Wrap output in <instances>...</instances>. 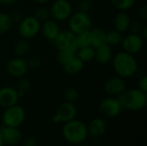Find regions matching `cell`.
<instances>
[{
	"instance_id": "obj_21",
	"label": "cell",
	"mask_w": 147,
	"mask_h": 146,
	"mask_svg": "<svg viewBox=\"0 0 147 146\" xmlns=\"http://www.w3.org/2000/svg\"><path fill=\"white\" fill-rule=\"evenodd\" d=\"M84 63L76 56L71 62H69L67 65L63 66V70L67 75L74 76L80 73L84 69Z\"/></svg>"
},
{
	"instance_id": "obj_9",
	"label": "cell",
	"mask_w": 147,
	"mask_h": 146,
	"mask_svg": "<svg viewBox=\"0 0 147 146\" xmlns=\"http://www.w3.org/2000/svg\"><path fill=\"white\" fill-rule=\"evenodd\" d=\"M122 110V107L118 100V97L109 96L103 99L99 106V113L105 118H115L117 117Z\"/></svg>"
},
{
	"instance_id": "obj_17",
	"label": "cell",
	"mask_w": 147,
	"mask_h": 146,
	"mask_svg": "<svg viewBox=\"0 0 147 146\" xmlns=\"http://www.w3.org/2000/svg\"><path fill=\"white\" fill-rule=\"evenodd\" d=\"M40 31L43 36L47 40L53 41L59 34L60 28L56 21L53 19H48L46 22H44L42 25H40Z\"/></svg>"
},
{
	"instance_id": "obj_38",
	"label": "cell",
	"mask_w": 147,
	"mask_h": 146,
	"mask_svg": "<svg viewBox=\"0 0 147 146\" xmlns=\"http://www.w3.org/2000/svg\"><path fill=\"white\" fill-rule=\"evenodd\" d=\"M10 16H11V18H12L13 22H20V21L22 19V14H21L19 11H15V12L12 14V15H10Z\"/></svg>"
},
{
	"instance_id": "obj_24",
	"label": "cell",
	"mask_w": 147,
	"mask_h": 146,
	"mask_svg": "<svg viewBox=\"0 0 147 146\" xmlns=\"http://www.w3.org/2000/svg\"><path fill=\"white\" fill-rule=\"evenodd\" d=\"M78 58H79L84 63H88L95 59V48L92 46H87L78 49Z\"/></svg>"
},
{
	"instance_id": "obj_36",
	"label": "cell",
	"mask_w": 147,
	"mask_h": 146,
	"mask_svg": "<svg viewBox=\"0 0 147 146\" xmlns=\"http://www.w3.org/2000/svg\"><path fill=\"white\" fill-rule=\"evenodd\" d=\"M23 146H38V140L34 137H28L24 139Z\"/></svg>"
},
{
	"instance_id": "obj_19",
	"label": "cell",
	"mask_w": 147,
	"mask_h": 146,
	"mask_svg": "<svg viewBox=\"0 0 147 146\" xmlns=\"http://www.w3.org/2000/svg\"><path fill=\"white\" fill-rule=\"evenodd\" d=\"M131 21L129 15L126 11H120L113 18V25L115 30L122 34L129 29Z\"/></svg>"
},
{
	"instance_id": "obj_14",
	"label": "cell",
	"mask_w": 147,
	"mask_h": 146,
	"mask_svg": "<svg viewBox=\"0 0 147 146\" xmlns=\"http://www.w3.org/2000/svg\"><path fill=\"white\" fill-rule=\"evenodd\" d=\"M0 133L4 145L15 146L22 142V134L18 127L3 126L2 127H0Z\"/></svg>"
},
{
	"instance_id": "obj_31",
	"label": "cell",
	"mask_w": 147,
	"mask_h": 146,
	"mask_svg": "<svg viewBox=\"0 0 147 146\" xmlns=\"http://www.w3.org/2000/svg\"><path fill=\"white\" fill-rule=\"evenodd\" d=\"M30 88H31V82L29 79L24 77L19 78L17 82V89H16L17 90L26 93L30 89Z\"/></svg>"
},
{
	"instance_id": "obj_2",
	"label": "cell",
	"mask_w": 147,
	"mask_h": 146,
	"mask_svg": "<svg viewBox=\"0 0 147 146\" xmlns=\"http://www.w3.org/2000/svg\"><path fill=\"white\" fill-rule=\"evenodd\" d=\"M62 135L68 143L71 145H80L88 138L87 125L80 120H71L64 123Z\"/></svg>"
},
{
	"instance_id": "obj_43",
	"label": "cell",
	"mask_w": 147,
	"mask_h": 146,
	"mask_svg": "<svg viewBox=\"0 0 147 146\" xmlns=\"http://www.w3.org/2000/svg\"><path fill=\"white\" fill-rule=\"evenodd\" d=\"M68 1H70L71 3V2H74V1H77V0H68Z\"/></svg>"
},
{
	"instance_id": "obj_15",
	"label": "cell",
	"mask_w": 147,
	"mask_h": 146,
	"mask_svg": "<svg viewBox=\"0 0 147 146\" xmlns=\"http://www.w3.org/2000/svg\"><path fill=\"white\" fill-rule=\"evenodd\" d=\"M19 99L16 89L9 86H5L0 89V106L2 108H6L16 105Z\"/></svg>"
},
{
	"instance_id": "obj_37",
	"label": "cell",
	"mask_w": 147,
	"mask_h": 146,
	"mask_svg": "<svg viewBox=\"0 0 147 146\" xmlns=\"http://www.w3.org/2000/svg\"><path fill=\"white\" fill-rule=\"evenodd\" d=\"M139 16L141 20L146 21L147 19V6L143 5L140 9H139Z\"/></svg>"
},
{
	"instance_id": "obj_7",
	"label": "cell",
	"mask_w": 147,
	"mask_h": 146,
	"mask_svg": "<svg viewBox=\"0 0 147 146\" xmlns=\"http://www.w3.org/2000/svg\"><path fill=\"white\" fill-rule=\"evenodd\" d=\"M50 16L57 22L69 19L72 14V5L68 0H55L49 9Z\"/></svg>"
},
{
	"instance_id": "obj_25",
	"label": "cell",
	"mask_w": 147,
	"mask_h": 146,
	"mask_svg": "<svg viewBox=\"0 0 147 146\" xmlns=\"http://www.w3.org/2000/svg\"><path fill=\"white\" fill-rule=\"evenodd\" d=\"M13 25V21L8 13L1 12L0 13V34H3L10 30Z\"/></svg>"
},
{
	"instance_id": "obj_3",
	"label": "cell",
	"mask_w": 147,
	"mask_h": 146,
	"mask_svg": "<svg viewBox=\"0 0 147 146\" xmlns=\"http://www.w3.org/2000/svg\"><path fill=\"white\" fill-rule=\"evenodd\" d=\"M118 100L122 107V109H127L129 111H140L143 109L147 102L146 93L137 89H127L122 93Z\"/></svg>"
},
{
	"instance_id": "obj_20",
	"label": "cell",
	"mask_w": 147,
	"mask_h": 146,
	"mask_svg": "<svg viewBox=\"0 0 147 146\" xmlns=\"http://www.w3.org/2000/svg\"><path fill=\"white\" fill-rule=\"evenodd\" d=\"M91 32V46L94 48H97L101 46L107 44V33L105 30L100 28H96L90 30Z\"/></svg>"
},
{
	"instance_id": "obj_40",
	"label": "cell",
	"mask_w": 147,
	"mask_h": 146,
	"mask_svg": "<svg viewBox=\"0 0 147 146\" xmlns=\"http://www.w3.org/2000/svg\"><path fill=\"white\" fill-rule=\"evenodd\" d=\"M140 35L142 36V38L146 40L147 39V28L146 27H144L141 33H140Z\"/></svg>"
},
{
	"instance_id": "obj_26",
	"label": "cell",
	"mask_w": 147,
	"mask_h": 146,
	"mask_svg": "<svg viewBox=\"0 0 147 146\" xmlns=\"http://www.w3.org/2000/svg\"><path fill=\"white\" fill-rule=\"evenodd\" d=\"M28 50H29V44L25 39H22L18 42H16L13 47L14 54L16 57H23L28 52Z\"/></svg>"
},
{
	"instance_id": "obj_4",
	"label": "cell",
	"mask_w": 147,
	"mask_h": 146,
	"mask_svg": "<svg viewBox=\"0 0 147 146\" xmlns=\"http://www.w3.org/2000/svg\"><path fill=\"white\" fill-rule=\"evenodd\" d=\"M25 117L26 114L24 108L16 104L5 108L2 115V121L3 126L19 127L24 122Z\"/></svg>"
},
{
	"instance_id": "obj_23",
	"label": "cell",
	"mask_w": 147,
	"mask_h": 146,
	"mask_svg": "<svg viewBox=\"0 0 147 146\" xmlns=\"http://www.w3.org/2000/svg\"><path fill=\"white\" fill-rule=\"evenodd\" d=\"M76 57V52L69 50H58L56 54V61L60 65L64 66L71 62Z\"/></svg>"
},
{
	"instance_id": "obj_29",
	"label": "cell",
	"mask_w": 147,
	"mask_h": 146,
	"mask_svg": "<svg viewBox=\"0 0 147 146\" xmlns=\"http://www.w3.org/2000/svg\"><path fill=\"white\" fill-rule=\"evenodd\" d=\"M34 16L40 22H44L47 20L50 19V11L48 9L45 8V7H40L39 9H37L34 13Z\"/></svg>"
},
{
	"instance_id": "obj_33",
	"label": "cell",
	"mask_w": 147,
	"mask_h": 146,
	"mask_svg": "<svg viewBox=\"0 0 147 146\" xmlns=\"http://www.w3.org/2000/svg\"><path fill=\"white\" fill-rule=\"evenodd\" d=\"M91 6H92V3L90 0H81L78 3L79 11H82V12L88 13L91 9Z\"/></svg>"
},
{
	"instance_id": "obj_41",
	"label": "cell",
	"mask_w": 147,
	"mask_h": 146,
	"mask_svg": "<svg viewBox=\"0 0 147 146\" xmlns=\"http://www.w3.org/2000/svg\"><path fill=\"white\" fill-rule=\"evenodd\" d=\"M37 3H40V4H44V3H47L49 0H34Z\"/></svg>"
},
{
	"instance_id": "obj_28",
	"label": "cell",
	"mask_w": 147,
	"mask_h": 146,
	"mask_svg": "<svg viewBox=\"0 0 147 146\" xmlns=\"http://www.w3.org/2000/svg\"><path fill=\"white\" fill-rule=\"evenodd\" d=\"M112 4L120 11L130 9L135 3V0H110Z\"/></svg>"
},
{
	"instance_id": "obj_35",
	"label": "cell",
	"mask_w": 147,
	"mask_h": 146,
	"mask_svg": "<svg viewBox=\"0 0 147 146\" xmlns=\"http://www.w3.org/2000/svg\"><path fill=\"white\" fill-rule=\"evenodd\" d=\"M138 89H140L141 91L146 93L147 92V77L146 76H143L139 83H138Z\"/></svg>"
},
{
	"instance_id": "obj_5",
	"label": "cell",
	"mask_w": 147,
	"mask_h": 146,
	"mask_svg": "<svg viewBox=\"0 0 147 146\" xmlns=\"http://www.w3.org/2000/svg\"><path fill=\"white\" fill-rule=\"evenodd\" d=\"M91 24V18L88 15V13L82 12L79 10L71 14L68 19L69 30L75 34L90 29Z\"/></svg>"
},
{
	"instance_id": "obj_30",
	"label": "cell",
	"mask_w": 147,
	"mask_h": 146,
	"mask_svg": "<svg viewBox=\"0 0 147 146\" xmlns=\"http://www.w3.org/2000/svg\"><path fill=\"white\" fill-rule=\"evenodd\" d=\"M79 96L78 90L75 87H68L64 92V97L65 102H74L78 100Z\"/></svg>"
},
{
	"instance_id": "obj_8",
	"label": "cell",
	"mask_w": 147,
	"mask_h": 146,
	"mask_svg": "<svg viewBox=\"0 0 147 146\" xmlns=\"http://www.w3.org/2000/svg\"><path fill=\"white\" fill-rule=\"evenodd\" d=\"M77 114H78V109L77 107L74 105V103L69 102H64L58 106L55 114L53 116L52 120L54 124H59L61 122L65 123L71 120L76 119Z\"/></svg>"
},
{
	"instance_id": "obj_18",
	"label": "cell",
	"mask_w": 147,
	"mask_h": 146,
	"mask_svg": "<svg viewBox=\"0 0 147 146\" xmlns=\"http://www.w3.org/2000/svg\"><path fill=\"white\" fill-rule=\"evenodd\" d=\"M113 50L108 44L95 48V59L96 61L101 65H107L111 62L113 59Z\"/></svg>"
},
{
	"instance_id": "obj_1",
	"label": "cell",
	"mask_w": 147,
	"mask_h": 146,
	"mask_svg": "<svg viewBox=\"0 0 147 146\" xmlns=\"http://www.w3.org/2000/svg\"><path fill=\"white\" fill-rule=\"evenodd\" d=\"M112 66L117 76L126 79L133 77L138 71V62L134 56L125 51H121L113 56Z\"/></svg>"
},
{
	"instance_id": "obj_6",
	"label": "cell",
	"mask_w": 147,
	"mask_h": 146,
	"mask_svg": "<svg viewBox=\"0 0 147 146\" xmlns=\"http://www.w3.org/2000/svg\"><path fill=\"white\" fill-rule=\"evenodd\" d=\"M40 22L34 15L26 16L19 22L18 33L22 39H33L40 33Z\"/></svg>"
},
{
	"instance_id": "obj_10",
	"label": "cell",
	"mask_w": 147,
	"mask_h": 146,
	"mask_svg": "<svg viewBox=\"0 0 147 146\" xmlns=\"http://www.w3.org/2000/svg\"><path fill=\"white\" fill-rule=\"evenodd\" d=\"M53 42L58 50H69L74 52H77L78 51L75 34L70 30L60 31Z\"/></svg>"
},
{
	"instance_id": "obj_39",
	"label": "cell",
	"mask_w": 147,
	"mask_h": 146,
	"mask_svg": "<svg viewBox=\"0 0 147 146\" xmlns=\"http://www.w3.org/2000/svg\"><path fill=\"white\" fill-rule=\"evenodd\" d=\"M17 0H0V4L2 5H11L16 3Z\"/></svg>"
},
{
	"instance_id": "obj_27",
	"label": "cell",
	"mask_w": 147,
	"mask_h": 146,
	"mask_svg": "<svg viewBox=\"0 0 147 146\" xmlns=\"http://www.w3.org/2000/svg\"><path fill=\"white\" fill-rule=\"evenodd\" d=\"M122 34L121 32L114 29L110 30L107 33V44L110 46H115L121 43L122 41Z\"/></svg>"
},
{
	"instance_id": "obj_13",
	"label": "cell",
	"mask_w": 147,
	"mask_h": 146,
	"mask_svg": "<svg viewBox=\"0 0 147 146\" xmlns=\"http://www.w3.org/2000/svg\"><path fill=\"white\" fill-rule=\"evenodd\" d=\"M28 70L27 61L22 57H16L7 62L6 71L13 77L20 78L24 77Z\"/></svg>"
},
{
	"instance_id": "obj_42",
	"label": "cell",
	"mask_w": 147,
	"mask_h": 146,
	"mask_svg": "<svg viewBox=\"0 0 147 146\" xmlns=\"http://www.w3.org/2000/svg\"><path fill=\"white\" fill-rule=\"evenodd\" d=\"M4 145V143L3 141V139H2V135H1V133H0V146Z\"/></svg>"
},
{
	"instance_id": "obj_34",
	"label": "cell",
	"mask_w": 147,
	"mask_h": 146,
	"mask_svg": "<svg viewBox=\"0 0 147 146\" xmlns=\"http://www.w3.org/2000/svg\"><path fill=\"white\" fill-rule=\"evenodd\" d=\"M28 68H38L41 65V59L39 58V57H36V56H34V57H31L28 61Z\"/></svg>"
},
{
	"instance_id": "obj_32",
	"label": "cell",
	"mask_w": 147,
	"mask_h": 146,
	"mask_svg": "<svg viewBox=\"0 0 147 146\" xmlns=\"http://www.w3.org/2000/svg\"><path fill=\"white\" fill-rule=\"evenodd\" d=\"M144 27L145 26L143 25V23H142V22L140 20H134V21H131L129 29L134 34H140V33H141Z\"/></svg>"
},
{
	"instance_id": "obj_11",
	"label": "cell",
	"mask_w": 147,
	"mask_h": 146,
	"mask_svg": "<svg viewBox=\"0 0 147 146\" xmlns=\"http://www.w3.org/2000/svg\"><path fill=\"white\" fill-rule=\"evenodd\" d=\"M144 43L145 40L142 38L140 34L131 33L123 37L121 44L123 51L134 55L135 53L140 52L142 50Z\"/></svg>"
},
{
	"instance_id": "obj_12",
	"label": "cell",
	"mask_w": 147,
	"mask_h": 146,
	"mask_svg": "<svg viewBox=\"0 0 147 146\" xmlns=\"http://www.w3.org/2000/svg\"><path fill=\"white\" fill-rule=\"evenodd\" d=\"M103 88L105 92L109 96L119 97L127 90V83L124 78L119 76L111 77L108 80H106Z\"/></svg>"
},
{
	"instance_id": "obj_22",
	"label": "cell",
	"mask_w": 147,
	"mask_h": 146,
	"mask_svg": "<svg viewBox=\"0 0 147 146\" xmlns=\"http://www.w3.org/2000/svg\"><path fill=\"white\" fill-rule=\"evenodd\" d=\"M75 39H76V45H77L78 49L87 47V46H91L92 38H91L90 29L83 31L81 33L75 34Z\"/></svg>"
},
{
	"instance_id": "obj_16",
	"label": "cell",
	"mask_w": 147,
	"mask_h": 146,
	"mask_svg": "<svg viewBox=\"0 0 147 146\" xmlns=\"http://www.w3.org/2000/svg\"><path fill=\"white\" fill-rule=\"evenodd\" d=\"M107 130V123L104 119L101 117H96L92 119L87 125L88 137L92 139L101 138Z\"/></svg>"
}]
</instances>
